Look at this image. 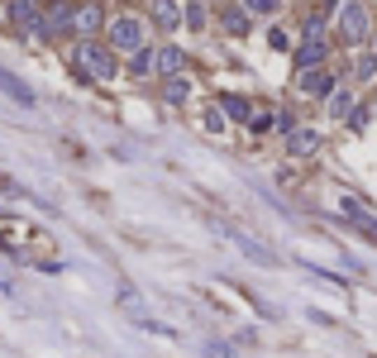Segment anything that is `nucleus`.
I'll return each instance as SVG.
<instances>
[{
    "instance_id": "nucleus-1",
    "label": "nucleus",
    "mask_w": 377,
    "mask_h": 358,
    "mask_svg": "<svg viewBox=\"0 0 377 358\" xmlns=\"http://www.w3.org/2000/svg\"><path fill=\"white\" fill-rule=\"evenodd\" d=\"M29 244H48V234L34 229V224H24V220H5V215H0V253L29 258Z\"/></svg>"
},
{
    "instance_id": "nucleus-2",
    "label": "nucleus",
    "mask_w": 377,
    "mask_h": 358,
    "mask_svg": "<svg viewBox=\"0 0 377 358\" xmlns=\"http://www.w3.org/2000/svg\"><path fill=\"white\" fill-rule=\"evenodd\" d=\"M77 62H81V72H86V77H96V82H110V77H115V57H110L101 43H81Z\"/></svg>"
},
{
    "instance_id": "nucleus-3",
    "label": "nucleus",
    "mask_w": 377,
    "mask_h": 358,
    "mask_svg": "<svg viewBox=\"0 0 377 358\" xmlns=\"http://www.w3.org/2000/svg\"><path fill=\"white\" fill-rule=\"evenodd\" d=\"M110 38H115L120 48H129V53H134V48H143V20H134V15L115 20V24H110Z\"/></svg>"
},
{
    "instance_id": "nucleus-4",
    "label": "nucleus",
    "mask_w": 377,
    "mask_h": 358,
    "mask_svg": "<svg viewBox=\"0 0 377 358\" xmlns=\"http://www.w3.org/2000/svg\"><path fill=\"white\" fill-rule=\"evenodd\" d=\"M339 34H344L349 43L368 38V10H363V5H344V10H339Z\"/></svg>"
},
{
    "instance_id": "nucleus-5",
    "label": "nucleus",
    "mask_w": 377,
    "mask_h": 358,
    "mask_svg": "<svg viewBox=\"0 0 377 358\" xmlns=\"http://www.w3.org/2000/svg\"><path fill=\"white\" fill-rule=\"evenodd\" d=\"M10 20L20 29H43V10H38V0H15L10 5Z\"/></svg>"
},
{
    "instance_id": "nucleus-6",
    "label": "nucleus",
    "mask_w": 377,
    "mask_h": 358,
    "mask_svg": "<svg viewBox=\"0 0 377 358\" xmlns=\"http://www.w3.org/2000/svg\"><path fill=\"white\" fill-rule=\"evenodd\" d=\"M315 148H320V134L315 129H292V138H287V153L292 158H311Z\"/></svg>"
},
{
    "instance_id": "nucleus-7",
    "label": "nucleus",
    "mask_w": 377,
    "mask_h": 358,
    "mask_svg": "<svg viewBox=\"0 0 377 358\" xmlns=\"http://www.w3.org/2000/svg\"><path fill=\"white\" fill-rule=\"evenodd\" d=\"M320 62H325V38H306V43L297 48V67L301 72H315Z\"/></svg>"
},
{
    "instance_id": "nucleus-8",
    "label": "nucleus",
    "mask_w": 377,
    "mask_h": 358,
    "mask_svg": "<svg viewBox=\"0 0 377 358\" xmlns=\"http://www.w3.org/2000/svg\"><path fill=\"white\" fill-rule=\"evenodd\" d=\"M148 15H153V24H162V29H177V24H182V5H177V0H153V5H148Z\"/></svg>"
},
{
    "instance_id": "nucleus-9",
    "label": "nucleus",
    "mask_w": 377,
    "mask_h": 358,
    "mask_svg": "<svg viewBox=\"0 0 377 358\" xmlns=\"http://www.w3.org/2000/svg\"><path fill=\"white\" fill-rule=\"evenodd\" d=\"M0 91H5V96H15L20 106H34V91H29V86L20 82V77H10L5 67H0Z\"/></svg>"
},
{
    "instance_id": "nucleus-10",
    "label": "nucleus",
    "mask_w": 377,
    "mask_h": 358,
    "mask_svg": "<svg viewBox=\"0 0 377 358\" xmlns=\"http://www.w3.org/2000/svg\"><path fill=\"white\" fill-rule=\"evenodd\" d=\"M72 29L96 34V29H101V10H96V5H77V10H72Z\"/></svg>"
},
{
    "instance_id": "nucleus-11",
    "label": "nucleus",
    "mask_w": 377,
    "mask_h": 358,
    "mask_svg": "<svg viewBox=\"0 0 377 358\" xmlns=\"http://www.w3.org/2000/svg\"><path fill=\"white\" fill-rule=\"evenodd\" d=\"M182 62H187L182 48H162V53H153V67H162L167 77H177V72H182Z\"/></svg>"
},
{
    "instance_id": "nucleus-12",
    "label": "nucleus",
    "mask_w": 377,
    "mask_h": 358,
    "mask_svg": "<svg viewBox=\"0 0 377 358\" xmlns=\"http://www.w3.org/2000/svg\"><path fill=\"white\" fill-rule=\"evenodd\" d=\"M229 239H234V244H239L243 253H248V258H258V263H272V253H268L263 244H253V239H248L243 229H229Z\"/></svg>"
},
{
    "instance_id": "nucleus-13",
    "label": "nucleus",
    "mask_w": 377,
    "mask_h": 358,
    "mask_svg": "<svg viewBox=\"0 0 377 358\" xmlns=\"http://www.w3.org/2000/svg\"><path fill=\"white\" fill-rule=\"evenodd\" d=\"M43 29H48V34H62V29H72V10H67V5H53V10L43 15Z\"/></svg>"
},
{
    "instance_id": "nucleus-14",
    "label": "nucleus",
    "mask_w": 377,
    "mask_h": 358,
    "mask_svg": "<svg viewBox=\"0 0 377 358\" xmlns=\"http://www.w3.org/2000/svg\"><path fill=\"white\" fill-rule=\"evenodd\" d=\"M301 91L306 96H325V91H334V82L325 72H301Z\"/></svg>"
},
{
    "instance_id": "nucleus-15",
    "label": "nucleus",
    "mask_w": 377,
    "mask_h": 358,
    "mask_svg": "<svg viewBox=\"0 0 377 358\" xmlns=\"http://www.w3.org/2000/svg\"><path fill=\"white\" fill-rule=\"evenodd\" d=\"M349 110H353L349 91H329V115H334V120H349Z\"/></svg>"
},
{
    "instance_id": "nucleus-16",
    "label": "nucleus",
    "mask_w": 377,
    "mask_h": 358,
    "mask_svg": "<svg viewBox=\"0 0 377 358\" xmlns=\"http://www.w3.org/2000/svg\"><path fill=\"white\" fill-rule=\"evenodd\" d=\"M129 72H134V77H148V72H153V48H134V57H129Z\"/></svg>"
},
{
    "instance_id": "nucleus-17",
    "label": "nucleus",
    "mask_w": 377,
    "mask_h": 358,
    "mask_svg": "<svg viewBox=\"0 0 377 358\" xmlns=\"http://www.w3.org/2000/svg\"><path fill=\"white\" fill-rule=\"evenodd\" d=\"M220 110H225V115H234V120H248V115H253L243 96H220Z\"/></svg>"
},
{
    "instance_id": "nucleus-18",
    "label": "nucleus",
    "mask_w": 377,
    "mask_h": 358,
    "mask_svg": "<svg viewBox=\"0 0 377 358\" xmlns=\"http://www.w3.org/2000/svg\"><path fill=\"white\" fill-rule=\"evenodd\" d=\"M187 77H167V91H162V96H167V101H172V106H182V101H187Z\"/></svg>"
},
{
    "instance_id": "nucleus-19",
    "label": "nucleus",
    "mask_w": 377,
    "mask_h": 358,
    "mask_svg": "<svg viewBox=\"0 0 377 358\" xmlns=\"http://www.w3.org/2000/svg\"><path fill=\"white\" fill-rule=\"evenodd\" d=\"M225 29H229V34H243V29H248V15H243V10H229V15H225Z\"/></svg>"
},
{
    "instance_id": "nucleus-20",
    "label": "nucleus",
    "mask_w": 377,
    "mask_h": 358,
    "mask_svg": "<svg viewBox=\"0 0 377 358\" xmlns=\"http://www.w3.org/2000/svg\"><path fill=\"white\" fill-rule=\"evenodd\" d=\"M248 129H253V134L272 129V115H268V110H253V115H248Z\"/></svg>"
},
{
    "instance_id": "nucleus-21",
    "label": "nucleus",
    "mask_w": 377,
    "mask_h": 358,
    "mask_svg": "<svg viewBox=\"0 0 377 358\" xmlns=\"http://www.w3.org/2000/svg\"><path fill=\"white\" fill-rule=\"evenodd\" d=\"M358 77H363V82H373V77H377V57H373V53L358 57Z\"/></svg>"
},
{
    "instance_id": "nucleus-22",
    "label": "nucleus",
    "mask_w": 377,
    "mask_h": 358,
    "mask_svg": "<svg viewBox=\"0 0 377 358\" xmlns=\"http://www.w3.org/2000/svg\"><path fill=\"white\" fill-rule=\"evenodd\" d=\"M187 24L191 29H206V5H187Z\"/></svg>"
},
{
    "instance_id": "nucleus-23",
    "label": "nucleus",
    "mask_w": 377,
    "mask_h": 358,
    "mask_svg": "<svg viewBox=\"0 0 377 358\" xmlns=\"http://www.w3.org/2000/svg\"><path fill=\"white\" fill-rule=\"evenodd\" d=\"M248 10H253V15H272V10H277V0H248Z\"/></svg>"
},
{
    "instance_id": "nucleus-24",
    "label": "nucleus",
    "mask_w": 377,
    "mask_h": 358,
    "mask_svg": "<svg viewBox=\"0 0 377 358\" xmlns=\"http://www.w3.org/2000/svg\"><path fill=\"white\" fill-rule=\"evenodd\" d=\"M206 129H215V134H220V129H225V115L211 110V115H206Z\"/></svg>"
},
{
    "instance_id": "nucleus-25",
    "label": "nucleus",
    "mask_w": 377,
    "mask_h": 358,
    "mask_svg": "<svg viewBox=\"0 0 377 358\" xmlns=\"http://www.w3.org/2000/svg\"><path fill=\"white\" fill-rule=\"evenodd\" d=\"M0 20H5V5H0Z\"/></svg>"
},
{
    "instance_id": "nucleus-26",
    "label": "nucleus",
    "mask_w": 377,
    "mask_h": 358,
    "mask_svg": "<svg viewBox=\"0 0 377 358\" xmlns=\"http://www.w3.org/2000/svg\"><path fill=\"white\" fill-rule=\"evenodd\" d=\"M373 57H377V48H373Z\"/></svg>"
}]
</instances>
